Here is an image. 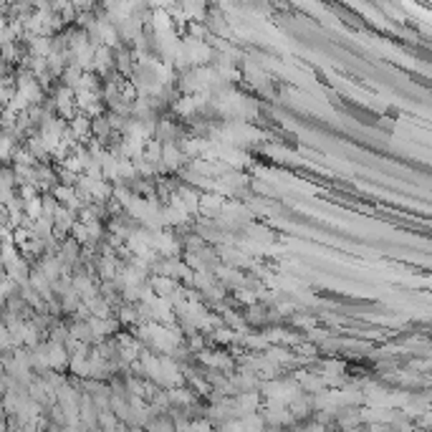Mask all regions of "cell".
I'll return each mask as SVG.
<instances>
[{"label": "cell", "instance_id": "6da1fadb", "mask_svg": "<svg viewBox=\"0 0 432 432\" xmlns=\"http://www.w3.org/2000/svg\"><path fill=\"white\" fill-rule=\"evenodd\" d=\"M190 432H215V430H212V422L205 417V420H192Z\"/></svg>", "mask_w": 432, "mask_h": 432}, {"label": "cell", "instance_id": "7a4b0ae2", "mask_svg": "<svg viewBox=\"0 0 432 432\" xmlns=\"http://www.w3.org/2000/svg\"><path fill=\"white\" fill-rule=\"evenodd\" d=\"M417 425H420L422 432H432V409H427L422 417H417Z\"/></svg>", "mask_w": 432, "mask_h": 432}, {"label": "cell", "instance_id": "3957f363", "mask_svg": "<svg viewBox=\"0 0 432 432\" xmlns=\"http://www.w3.org/2000/svg\"><path fill=\"white\" fill-rule=\"evenodd\" d=\"M420 432H422V430H420Z\"/></svg>", "mask_w": 432, "mask_h": 432}]
</instances>
